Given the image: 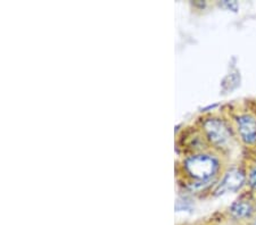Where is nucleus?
Returning <instances> with one entry per match:
<instances>
[{"label":"nucleus","instance_id":"6","mask_svg":"<svg viewBox=\"0 0 256 225\" xmlns=\"http://www.w3.org/2000/svg\"><path fill=\"white\" fill-rule=\"evenodd\" d=\"M246 184L252 191L256 192V162L250 164L246 171Z\"/></svg>","mask_w":256,"mask_h":225},{"label":"nucleus","instance_id":"2","mask_svg":"<svg viewBox=\"0 0 256 225\" xmlns=\"http://www.w3.org/2000/svg\"><path fill=\"white\" fill-rule=\"evenodd\" d=\"M202 134L214 148L226 150L230 148L234 140V130L228 122L218 116H208L202 121Z\"/></svg>","mask_w":256,"mask_h":225},{"label":"nucleus","instance_id":"4","mask_svg":"<svg viewBox=\"0 0 256 225\" xmlns=\"http://www.w3.org/2000/svg\"><path fill=\"white\" fill-rule=\"evenodd\" d=\"M256 214V205L254 198L242 196L230 205L228 216L230 221L239 225H246Z\"/></svg>","mask_w":256,"mask_h":225},{"label":"nucleus","instance_id":"3","mask_svg":"<svg viewBox=\"0 0 256 225\" xmlns=\"http://www.w3.org/2000/svg\"><path fill=\"white\" fill-rule=\"evenodd\" d=\"M246 171L242 167H231L226 171L220 181L216 183V189L213 191L214 196H221L229 192H237L245 186Z\"/></svg>","mask_w":256,"mask_h":225},{"label":"nucleus","instance_id":"1","mask_svg":"<svg viewBox=\"0 0 256 225\" xmlns=\"http://www.w3.org/2000/svg\"><path fill=\"white\" fill-rule=\"evenodd\" d=\"M182 167L186 175L192 180L189 189L198 191L216 181L222 171V161L218 154L200 151L186 157Z\"/></svg>","mask_w":256,"mask_h":225},{"label":"nucleus","instance_id":"5","mask_svg":"<svg viewBox=\"0 0 256 225\" xmlns=\"http://www.w3.org/2000/svg\"><path fill=\"white\" fill-rule=\"evenodd\" d=\"M237 137L247 147L256 146V117L253 114L240 113L234 117Z\"/></svg>","mask_w":256,"mask_h":225},{"label":"nucleus","instance_id":"8","mask_svg":"<svg viewBox=\"0 0 256 225\" xmlns=\"http://www.w3.org/2000/svg\"><path fill=\"white\" fill-rule=\"evenodd\" d=\"M254 200H255V205H256V195H255V197H254Z\"/></svg>","mask_w":256,"mask_h":225},{"label":"nucleus","instance_id":"7","mask_svg":"<svg viewBox=\"0 0 256 225\" xmlns=\"http://www.w3.org/2000/svg\"><path fill=\"white\" fill-rule=\"evenodd\" d=\"M246 225H256V214L254 215V218L252 219L248 223H247Z\"/></svg>","mask_w":256,"mask_h":225}]
</instances>
